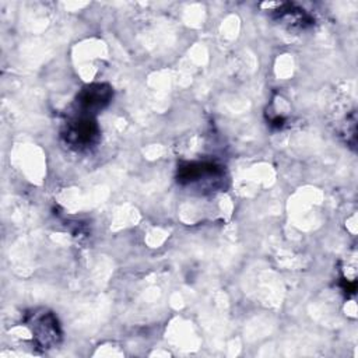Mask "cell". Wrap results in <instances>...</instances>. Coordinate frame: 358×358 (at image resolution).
<instances>
[{
	"label": "cell",
	"mask_w": 358,
	"mask_h": 358,
	"mask_svg": "<svg viewBox=\"0 0 358 358\" xmlns=\"http://www.w3.org/2000/svg\"><path fill=\"white\" fill-rule=\"evenodd\" d=\"M99 134L98 124L94 116L77 113L69 122H66L62 137L67 145L76 150H85L91 147Z\"/></svg>",
	"instance_id": "1"
},
{
	"label": "cell",
	"mask_w": 358,
	"mask_h": 358,
	"mask_svg": "<svg viewBox=\"0 0 358 358\" xmlns=\"http://www.w3.org/2000/svg\"><path fill=\"white\" fill-rule=\"evenodd\" d=\"M27 324L32 331L36 344L42 348L56 345L62 338L57 317L48 310H34L27 315Z\"/></svg>",
	"instance_id": "2"
},
{
	"label": "cell",
	"mask_w": 358,
	"mask_h": 358,
	"mask_svg": "<svg viewBox=\"0 0 358 358\" xmlns=\"http://www.w3.org/2000/svg\"><path fill=\"white\" fill-rule=\"evenodd\" d=\"M112 94V88L108 84L85 85L76 98L77 113L94 116L110 102Z\"/></svg>",
	"instance_id": "3"
},
{
	"label": "cell",
	"mask_w": 358,
	"mask_h": 358,
	"mask_svg": "<svg viewBox=\"0 0 358 358\" xmlns=\"http://www.w3.org/2000/svg\"><path fill=\"white\" fill-rule=\"evenodd\" d=\"M224 175L220 165L214 162H192L179 168L178 180L183 185L201 183V182H218Z\"/></svg>",
	"instance_id": "4"
},
{
	"label": "cell",
	"mask_w": 358,
	"mask_h": 358,
	"mask_svg": "<svg viewBox=\"0 0 358 358\" xmlns=\"http://www.w3.org/2000/svg\"><path fill=\"white\" fill-rule=\"evenodd\" d=\"M280 20H284L292 27H305L306 24H310V17L301 8L294 7L292 4H285V8H280L277 11Z\"/></svg>",
	"instance_id": "5"
}]
</instances>
